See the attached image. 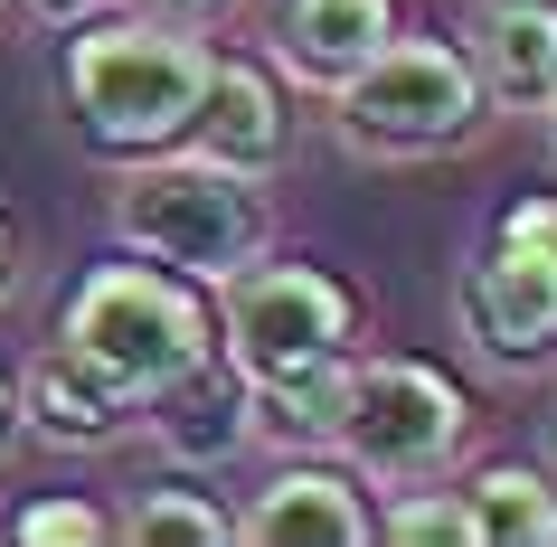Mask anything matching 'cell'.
<instances>
[{
	"mask_svg": "<svg viewBox=\"0 0 557 547\" xmlns=\"http://www.w3.org/2000/svg\"><path fill=\"white\" fill-rule=\"evenodd\" d=\"M208 48L199 29H161V20H76L66 38V114L86 133V151L104 161H143V151H171L199 114L208 86Z\"/></svg>",
	"mask_w": 557,
	"mask_h": 547,
	"instance_id": "1",
	"label": "cell"
},
{
	"mask_svg": "<svg viewBox=\"0 0 557 547\" xmlns=\"http://www.w3.org/2000/svg\"><path fill=\"white\" fill-rule=\"evenodd\" d=\"M76 359H95V369L114 377L123 397H180L189 377L218 369V312H208V293L189 284V274H171V264H95L86 284H76V302H66V331H58Z\"/></svg>",
	"mask_w": 557,
	"mask_h": 547,
	"instance_id": "2",
	"label": "cell"
},
{
	"mask_svg": "<svg viewBox=\"0 0 557 547\" xmlns=\"http://www.w3.org/2000/svg\"><path fill=\"white\" fill-rule=\"evenodd\" d=\"M492 114V95L472 76L463 38H379L369 58L331 86V123L341 142L369 151V161H435V151H463Z\"/></svg>",
	"mask_w": 557,
	"mask_h": 547,
	"instance_id": "3",
	"label": "cell"
},
{
	"mask_svg": "<svg viewBox=\"0 0 557 547\" xmlns=\"http://www.w3.org/2000/svg\"><path fill=\"white\" fill-rule=\"evenodd\" d=\"M114 236L133 256L189 274L199 293H218L246 256H264V208H256V179H236V171H218V161H199V151L171 142V151L123 161Z\"/></svg>",
	"mask_w": 557,
	"mask_h": 547,
	"instance_id": "4",
	"label": "cell"
},
{
	"mask_svg": "<svg viewBox=\"0 0 557 547\" xmlns=\"http://www.w3.org/2000/svg\"><path fill=\"white\" fill-rule=\"evenodd\" d=\"M472 434V397L425 359H397V349H369L350 359V406H341V444L359 482L407 490V482H444V462L463 453Z\"/></svg>",
	"mask_w": 557,
	"mask_h": 547,
	"instance_id": "5",
	"label": "cell"
},
{
	"mask_svg": "<svg viewBox=\"0 0 557 547\" xmlns=\"http://www.w3.org/2000/svg\"><path fill=\"white\" fill-rule=\"evenodd\" d=\"M454 321L482 369L557 359V199H510L492 246L454 274Z\"/></svg>",
	"mask_w": 557,
	"mask_h": 547,
	"instance_id": "6",
	"label": "cell"
},
{
	"mask_svg": "<svg viewBox=\"0 0 557 547\" xmlns=\"http://www.w3.org/2000/svg\"><path fill=\"white\" fill-rule=\"evenodd\" d=\"M208 312H218V359L236 377H274V369H302V359H331L359 331L350 284H331L322 264H264V256L236 264Z\"/></svg>",
	"mask_w": 557,
	"mask_h": 547,
	"instance_id": "7",
	"label": "cell"
},
{
	"mask_svg": "<svg viewBox=\"0 0 557 547\" xmlns=\"http://www.w3.org/2000/svg\"><path fill=\"white\" fill-rule=\"evenodd\" d=\"M180 142L218 161L236 179H274L284 171V151H294V114H284V86L246 58H208V86H199V114Z\"/></svg>",
	"mask_w": 557,
	"mask_h": 547,
	"instance_id": "8",
	"label": "cell"
},
{
	"mask_svg": "<svg viewBox=\"0 0 557 547\" xmlns=\"http://www.w3.org/2000/svg\"><path fill=\"white\" fill-rule=\"evenodd\" d=\"M397 0H274L264 10V58L284 66L302 95H331L379 38H397Z\"/></svg>",
	"mask_w": 557,
	"mask_h": 547,
	"instance_id": "9",
	"label": "cell"
},
{
	"mask_svg": "<svg viewBox=\"0 0 557 547\" xmlns=\"http://www.w3.org/2000/svg\"><path fill=\"white\" fill-rule=\"evenodd\" d=\"M246 547H369L379 510L359 500V472H322V462H284L274 482L236 519Z\"/></svg>",
	"mask_w": 557,
	"mask_h": 547,
	"instance_id": "10",
	"label": "cell"
},
{
	"mask_svg": "<svg viewBox=\"0 0 557 547\" xmlns=\"http://www.w3.org/2000/svg\"><path fill=\"white\" fill-rule=\"evenodd\" d=\"M143 415H151L143 397H123L114 377L95 369V359H76L66 340L20 377V425H29L38 444H66V453H104L123 434H143Z\"/></svg>",
	"mask_w": 557,
	"mask_h": 547,
	"instance_id": "11",
	"label": "cell"
},
{
	"mask_svg": "<svg viewBox=\"0 0 557 547\" xmlns=\"http://www.w3.org/2000/svg\"><path fill=\"white\" fill-rule=\"evenodd\" d=\"M463 58L492 104L539 114L557 95V0H482L463 29Z\"/></svg>",
	"mask_w": 557,
	"mask_h": 547,
	"instance_id": "12",
	"label": "cell"
},
{
	"mask_svg": "<svg viewBox=\"0 0 557 547\" xmlns=\"http://www.w3.org/2000/svg\"><path fill=\"white\" fill-rule=\"evenodd\" d=\"M341 406H350V349L274 369V377H236L246 444H274V453H331L341 444Z\"/></svg>",
	"mask_w": 557,
	"mask_h": 547,
	"instance_id": "13",
	"label": "cell"
},
{
	"mask_svg": "<svg viewBox=\"0 0 557 547\" xmlns=\"http://www.w3.org/2000/svg\"><path fill=\"white\" fill-rule=\"evenodd\" d=\"M454 500L472 547H557V482L529 462H482Z\"/></svg>",
	"mask_w": 557,
	"mask_h": 547,
	"instance_id": "14",
	"label": "cell"
},
{
	"mask_svg": "<svg viewBox=\"0 0 557 547\" xmlns=\"http://www.w3.org/2000/svg\"><path fill=\"white\" fill-rule=\"evenodd\" d=\"M114 538H133V547H227L236 519L218 510L208 490H143V500L123 510Z\"/></svg>",
	"mask_w": 557,
	"mask_h": 547,
	"instance_id": "15",
	"label": "cell"
},
{
	"mask_svg": "<svg viewBox=\"0 0 557 547\" xmlns=\"http://www.w3.org/2000/svg\"><path fill=\"white\" fill-rule=\"evenodd\" d=\"M379 538H397V547H472L463 538V500L454 490H425V482H407L379 510Z\"/></svg>",
	"mask_w": 557,
	"mask_h": 547,
	"instance_id": "16",
	"label": "cell"
},
{
	"mask_svg": "<svg viewBox=\"0 0 557 547\" xmlns=\"http://www.w3.org/2000/svg\"><path fill=\"white\" fill-rule=\"evenodd\" d=\"M10 538L20 547H95V538H114V519L104 510H86V500H29V510L10 519Z\"/></svg>",
	"mask_w": 557,
	"mask_h": 547,
	"instance_id": "17",
	"label": "cell"
},
{
	"mask_svg": "<svg viewBox=\"0 0 557 547\" xmlns=\"http://www.w3.org/2000/svg\"><path fill=\"white\" fill-rule=\"evenodd\" d=\"M133 20H161V29H218L227 20V0H123Z\"/></svg>",
	"mask_w": 557,
	"mask_h": 547,
	"instance_id": "18",
	"label": "cell"
},
{
	"mask_svg": "<svg viewBox=\"0 0 557 547\" xmlns=\"http://www.w3.org/2000/svg\"><path fill=\"white\" fill-rule=\"evenodd\" d=\"M10 444H20V377L0 369V453H10Z\"/></svg>",
	"mask_w": 557,
	"mask_h": 547,
	"instance_id": "19",
	"label": "cell"
},
{
	"mask_svg": "<svg viewBox=\"0 0 557 547\" xmlns=\"http://www.w3.org/2000/svg\"><path fill=\"white\" fill-rule=\"evenodd\" d=\"M20 10H29V20H48V29H66V20H86L95 0H20Z\"/></svg>",
	"mask_w": 557,
	"mask_h": 547,
	"instance_id": "20",
	"label": "cell"
},
{
	"mask_svg": "<svg viewBox=\"0 0 557 547\" xmlns=\"http://www.w3.org/2000/svg\"><path fill=\"white\" fill-rule=\"evenodd\" d=\"M10 284H20V227L0 217V302H10Z\"/></svg>",
	"mask_w": 557,
	"mask_h": 547,
	"instance_id": "21",
	"label": "cell"
},
{
	"mask_svg": "<svg viewBox=\"0 0 557 547\" xmlns=\"http://www.w3.org/2000/svg\"><path fill=\"white\" fill-rule=\"evenodd\" d=\"M539 123H548V161H557V95H548V104H539Z\"/></svg>",
	"mask_w": 557,
	"mask_h": 547,
	"instance_id": "22",
	"label": "cell"
},
{
	"mask_svg": "<svg viewBox=\"0 0 557 547\" xmlns=\"http://www.w3.org/2000/svg\"><path fill=\"white\" fill-rule=\"evenodd\" d=\"M539 472H548V482H557V425H548V462H539Z\"/></svg>",
	"mask_w": 557,
	"mask_h": 547,
	"instance_id": "23",
	"label": "cell"
}]
</instances>
